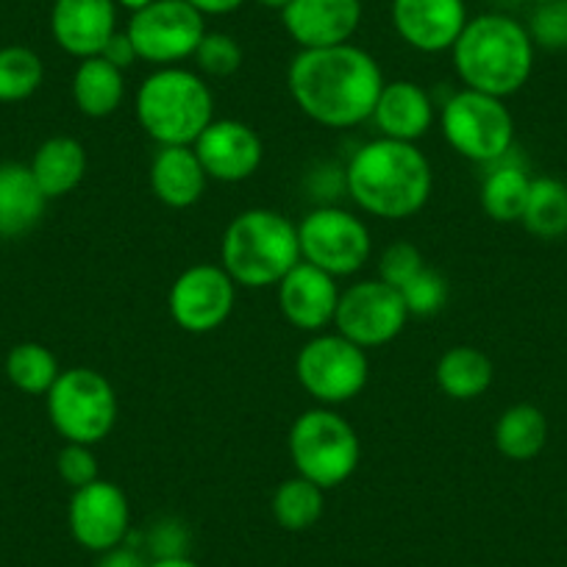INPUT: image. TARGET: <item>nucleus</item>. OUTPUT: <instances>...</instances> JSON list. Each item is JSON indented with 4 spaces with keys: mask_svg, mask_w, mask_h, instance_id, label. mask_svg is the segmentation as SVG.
Segmentation results:
<instances>
[{
    "mask_svg": "<svg viewBox=\"0 0 567 567\" xmlns=\"http://www.w3.org/2000/svg\"><path fill=\"white\" fill-rule=\"evenodd\" d=\"M384 84V73L373 53L353 42L298 51L287 70V86L296 106L326 128H353L368 123Z\"/></svg>",
    "mask_w": 567,
    "mask_h": 567,
    "instance_id": "nucleus-1",
    "label": "nucleus"
},
{
    "mask_svg": "<svg viewBox=\"0 0 567 567\" xmlns=\"http://www.w3.org/2000/svg\"><path fill=\"white\" fill-rule=\"evenodd\" d=\"M346 187L364 215L406 220L432 198V162L414 142L375 136L353 151L346 167Z\"/></svg>",
    "mask_w": 567,
    "mask_h": 567,
    "instance_id": "nucleus-2",
    "label": "nucleus"
},
{
    "mask_svg": "<svg viewBox=\"0 0 567 567\" xmlns=\"http://www.w3.org/2000/svg\"><path fill=\"white\" fill-rule=\"evenodd\" d=\"M534 48L520 20L501 12L467 20L460 40L451 48L454 70L462 86L495 97H512L534 73Z\"/></svg>",
    "mask_w": 567,
    "mask_h": 567,
    "instance_id": "nucleus-3",
    "label": "nucleus"
},
{
    "mask_svg": "<svg viewBox=\"0 0 567 567\" xmlns=\"http://www.w3.org/2000/svg\"><path fill=\"white\" fill-rule=\"evenodd\" d=\"M301 261L298 223L276 209H245L223 231L220 265L243 290L278 287Z\"/></svg>",
    "mask_w": 567,
    "mask_h": 567,
    "instance_id": "nucleus-4",
    "label": "nucleus"
},
{
    "mask_svg": "<svg viewBox=\"0 0 567 567\" xmlns=\"http://www.w3.org/2000/svg\"><path fill=\"white\" fill-rule=\"evenodd\" d=\"M136 123L151 140L165 145H195L215 120V92L195 70L156 68L136 86Z\"/></svg>",
    "mask_w": 567,
    "mask_h": 567,
    "instance_id": "nucleus-5",
    "label": "nucleus"
},
{
    "mask_svg": "<svg viewBox=\"0 0 567 567\" xmlns=\"http://www.w3.org/2000/svg\"><path fill=\"white\" fill-rule=\"evenodd\" d=\"M287 445L298 476L323 489L346 484L362 460L357 429L331 406H315L298 414Z\"/></svg>",
    "mask_w": 567,
    "mask_h": 567,
    "instance_id": "nucleus-6",
    "label": "nucleus"
},
{
    "mask_svg": "<svg viewBox=\"0 0 567 567\" xmlns=\"http://www.w3.org/2000/svg\"><path fill=\"white\" fill-rule=\"evenodd\" d=\"M48 417L64 443L97 445L117 423V392L112 381L92 368L62 370L48 390Z\"/></svg>",
    "mask_w": 567,
    "mask_h": 567,
    "instance_id": "nucleus-7",
    "label": "nucleus"
},
{
    "mask_svg": "<svg viewBox=\"0 0 567 567\" xmlns=\"http://www.w3.org/2000/svg\"><path fill=\"white\" fill-rule=\"evenodd\" d=\"M440 128L451 148L476 165H495L515 151V117L504 97L467 86L445 101Z\"/></svg>",
    "mask_w": 567,
    "mask_h": 567,
    "instance_id": "nucleus-8",
    "label": "nucleus"
},
{
    "mask_svg": "<svg viewBox=\"0 0 567 567\" xmlns=\"http://www.w3.org/2000/svg\"><path fill=\"white\" fill-rule=\"evenodd\" d=\"M296 379L318 406H342L362 395L368 386V351L346 340L340 331H320L309 337L298 351Z\"/></svg>",
    "mask_w": 567,
    "mask_h": 567,
    "instance_id": "nucleus-9",
    "label": "nucleus"
},
{
    "mask_svg": "<svg viewBox=\"0 0 567 567\" xmlns=\"http://www.w3.org/2000/svg\"><path fill=\"white\" fill-rule=\"evenodd\" d=\"M301 259L329 276H357L373 254V237L362 217L342 206H318L298 223Z\"/></svg>",
    "mask_w": 567,
    "mask_h": 567,
    "instance_id": "nucleus-10",
    "label": "nucleus"
},
{
    "mask_svg": "<svg viewBox=\"0 0 567 567\" xmlns=\"http://www.w3.org/2000/svg\"><path fill=\"white\" fill-rule=\"evenodd\" d=\"M125 34L140 62L176 68L195 56L206 34V18L187 0H154L151 7L131 14Z\"/></svg>",
    "mask_w": 567,
    "mask_h": 567,
    "instance_id": "nucleus-11",
    "label": "nucleus"
},
{
    "mask_svg": "<svg viewBox=\"0 0 567 567\" xmlns=\"http://www.w3.org/2000/svg\"><path fill=\"white\" fill-rule=\"evenodd\" d=\"M409 309L401 290L381 278H364L340 292L334 315V331L357 342L364 351L386 346L406 329Z\"/></svg>",
    "mask_w": 567,
    "mask_h": 567,
    "instance_id": "nucleus-12",
    "label": "nucleus"
},
{
    "mask_svg": "<svg viewBox=\"0 0 567 567\" xmlns=\"http://www.w3.org/2000/svg\"><path fill=\"white\" fill-rule=\"evenodd\" d=\"M237 284L223 265L198 261L173 281L167 309L173 323L187 334H212L220 329L237 303Z\"/></svg>",
    "mask_w": 567,
    "mask_h": 567,
    "instance_id": "nucleus-13",
    "label": "nucleus"
},
{
    "mask_svg": "<svg viewBox=\"0 0 567 567\" xmlns=\"http://www.w3.org/2000/svg\"><path fill=\"white\" fill-rule=\"evenodd\" d=\"M70 534L81 548L106 554L131 537V504L123 487L106 478L73 489L68 509Z\"/></svg>",
    "mask_w": 567,
    "mask_h": 567,
    "instance_id": "nucleus-14",
    "label": "nucleus"
},
{
    "mask_svg": "<svg viewBox=\"0 0 567 567\" xmlns=\"http://www.w3.org/2000/svg\"><path fill=\"white\" fill-rule=\"evenodd\" d=\"M193 148L209 182L220 184L248 182L265 162V142L256 134L254 125L231 117L212 120Z\"/></svg>",
    "mask_w": 567,
    "mask_h": 567,
    "instance_id": "nucleus-15",
    "label": "nucleus"
},
{
    "mask_svg": "<svg viewBox=\"0 0 567 567\" xmlns=\"http://www.w3.org/2000/svg\"><path fill=\"white\" fill-rule=\"evenodd\" d=\"M390 20L403 45L417 53H445L467 25L465 0H392Z\"/></svg>",
    "mask_w": 567,
    "mask_h": 567,
    "instance_id": "nucleus-16",
    "label": "nucleus"
},
{
    "mask_svg": "<svg viewBox=\"0 0 567 567\" xmlns=\"http://www.w3.org/2000/svg\"><path fill=\"white\" fill-rule=\"evenodd\" d=\"M278 309L292 329L303 334H320L334 326L340 287L337 278L309 261H298L287 276L278 281Z\"/></svg>",
    "mask_w": 567,
    "mask_h": 567,
    "instance_id": "nucleus-17",
    "label": "nucleus"
},
{
    "mask_svg": "<svg viewBox=\"0 0 567 567\" xmlns=\"http://www.w3.org/2000/svg\"><path fill=\"white\" fill-rule=\"evenodd\" d=\"M362 0H292L281 12L284 31L301 51L348 45L362 25Z\"/></svg>",
    "mask_w": 567,
    "mask_h": 567,
    "instance_id": "nucleus-18",
    "label": "nucleus"
},
{
    "mask_svg": "<svg viewBox=\"0 0 567 567\" xmlns=\"http://www.w3.org/2000/svg\"><path fill=\"white\" fill-rule=\"evenodd\" d=\"M117 0H53L51 37L68 56H101L117 34Z\"/></svg>",
    "mask_w": 567,
    "mask_h": 567,
    "instance_id": "nucleus-19",
    "label": "nucleus"
},
{
    "mask_svg": "<svg viewBox=\"0 0 567 567\" xmlns=\"http://www.w3.org/2000/svg\"><path fill=\"white\" fill-rule=\"evenodd\" d=\"M370 120L379 128V136L417 145L434 125V103L414 81H386Z\"/></svg>",
    "mask_w": 567,
    "mask_h": 567,
    "instance_id": "nucleus-20",
    "label": "nucleus"
},
{
    "mask_svg": "<svg viewBox=\"0 0 567 567\" xmlns=\"http://www.w3.org/2000/svg\"><path fill=\"white\" fill-rule=\"evenodd\" d=\"M148 182L156 200L167 209H189L204 198L209 176L193 145H165L151 162Z\"/></svg>",
    "mask_w": 567,
    "mask_h": 567,
    "instance_id": "nucleus-21",
    "label": "nucleus"
},
{
    "mask_svg": "<svg viewBox=\"0 0 567 567\" xmlns=\"http://www.w3.org/2000/svg\"><path fill=\"white\" fill-rule=\"evenodd\" d=\"M45 193L29 165L20 162L0 165V239H18L34 231L45 215Z\"/></svg>",
    "mask_w": 567,
    "mask_h": 567,
    "instance_id": "nucleus-22",
    "label": "nucleus"
},
{
    "mask_svg": "<svg viewBox=\"0 0 567 567\" xmlns=\"http://www.w3.org/2000/svg\"><path fill=\"white\" fill-rule=\"evenodd\" d=\"M29 167L48 200L64 198L84 182L86 148L75 136H51L34 151Z\"/></svg>",
    "mask_w": 567,
    "mask_h": 567,
    "instance_id": "nucleus-23",
    "label": "nucleus"
},
{
    "mask_svg": "<svg viewBox=\"0 0 567 567\" xmlns=\"http://www.w3.org/2000/svg\"><path fill=\"white\" fill-rule=\"evenodd\" d=\"M73 103L84 117H112L125 101V73L103 56L81 59L73 73Z\"/></svg>",
    "mask_w": 567,
    "mask_h": 567,
    "instance_id": "nucleus-24",
    "label": "nucleus"
},
{
    "mask_svg": "<svg viewBox=\"0 0 567 567\" xmlns=\"http://www.w3.org/2000/svg\"><path fill=\"white\" fill-rule=\"evenodd\" d=\"M434 379L451 401H476L493 386V359L473 346H454L437 359Z\"/></svg>",
    "mask_w": 567,
    "mask_h": 567,
    "instance_id": "nucleus-25",
    "label": "nucleus"
},
{
    "mask_svg": "<svg viewBox=\"0 0 567 567\" xmlns=\"http://www.w3.org/2000/svg\"><path fill=\"white\" fill-rule=\"evenodd\" d=\"M493 440L501 456L512 462H528L543 454L548 443V417L534 403H515L495 420Z\"/></svg>",
    "mask_w": 567,
    "mask_h": 567,
    "instance_id": "nucleus-26",
    "label": "nucleus"
},
{
    "mask_svg": "<svg viewBox=\"0 0 567 567\" xmlns=\"http://www.w3.org/2000/svg\"><path fill=\"white\" fill-rule=\"evenodd\" d=\"M509 156L489 165V173L482 182V209L495 223H520L534 182L526 167L512 162Z\"/></svg>",
    "mask_w": 567,
    "mask_h": 567,
    "instance_id": "nucleus-27",
    "label": "nucleus"
},
{
    "mask_svg": "<svg viewBox=\"0 0 567 567\" xmlns=\"http://www.w3.org/2000/svg\"><path fill=\"white\" fill-rule=\"evenodd\" d=\"M270 509L272 520L284 532H307V528H312L323 517L326 489L296 473L292 478H284L278 484L276 493H272Z\"/></svg>",
    "mask_w": 567,
    "mask_h": 567,
    "instance_id": "nucleus-28",
    "label": "nucleus"
},
{
    "mask_svg": "<svg viewBox=\"0 0 567 567\" xmlns=\"http://www.w3.org/2000/svg\"><path fill=\"white\" fill-rule=\"evenodd\" d=\"M520 223L537 239L567 237V184L548 176L534 178Z\"/></svg>",
    "mask_w": 567,
    "mask_h": 567,
    "instance_id": "nucleus-29",
    "label": "nucleus"
},
{
    "mask_svg": "<svg viewBox=\"0 0 567 567\" xmlns=\"http://www.w3.org/2000/svg\"><path fill=\"white\" fill-rule=\"evenodd\" d=\"M3 370H7L9 384L25 395H48V390L62 375L56 353L42 342H18L7 353Z\"/></svg>",
    "mask_w": 567,
    "mask_h": 567,
    "instance_id": "nucleus-30",
    "label": "nucleus"
},
{
    "mask_svg": "<svg viewBox=\"0 0 567 567\" xmlns=\"http://www.w3.org/2000/svg\"><path fill=\"white\" fill-rule=\"evenodd\" d=\"M45 81L40 53L25 45L0 48V103H20Z\"/></svg>",
    "mask_w": 567,
    "mask_h": 567,
    "instance_id": "nucleus-31",
    "label": "nucleus"
},
{
    "mask_svg": "<svg viewBox=\"0 0 567 567\" xmlns=\"http://www.w3.org/2000/svg\"><path fill=\"white\" fill-rule=\"evenodd\" d=\"M243 45L226 31H206L195 51V68L209 79H231L243 68Z\"/></svg>",
    "mask_w": 567,
    "mask_h": 567,
    "instance_id": "nucleus-32",
    "label": "nucleus"
},
{
    "mask_svg": "<svg viewBox=\"0 0 567 567\" xmlns=\"http://www.w3.org/2000/svg\"><path fill=\"white\" fill-rule=\"evenodd\" d=\"M403 303L409 309V318H432L440 309H445L449 303V278L443 272L432 270V267H423L412 281L401 290Z\"/></svg>",
    "mask_w": 567,
    "mask_h": 567,
    "instance_id": "nucleus-33",
    "label": "nucleus"
},
{
    "mask_svg": "<svg viewBox=\"0 0 567 567\" xmlns=\"http://www.w3.org/2000/svg\"><path fill=\"white\" fill-rule=\"evenodd\" d=\"M526 29L534 48L567 51V0H550V3L534 7Z\"/></svg>",
    "mask_w": 567,
    "mask_h": 567,
    "instance_id": "nucleus-34",
    "label": "nucleus"
},
{
    "mask_svg": "<svg viewBox=\"0 0 567 567\" xmlns=\"http://www.w3.org/2000/svg\"><path fill=\"white\" fill-rule=\"evenodd\" d=\"M423 267V254L412 243H392L379 256V278L395 290H403Z\"/></svg>",
    "mask_w": 567,
    "mask_h": 567,
    "instance_id": "nucleus-35",
    "label": "nucleus"
},
{
    "mask_svg": "<svg viewBox=\"0 0 567 567\" xmlns=\"http://www.w3.org/2000/svg\"><path fill=\"white\" fill-rule=\"evenodd\" d=\"M56 473L70 489H81L86 484L97 482V456L92 445L81 443H64L62 451L56 454Z\"/></svg>",
    "mask_w": 567,
    "mask_h": 567,
    "instance_id": "nucleus-36",
    "label": "nucleus"
},
{
    "mask_svg": "<svg viewBox=\"0 0 567 567\" xmlns=\"http://www.w3.org/2000/svg\"><path fill=\"white\" fill-rule=\"evenodd\" d=\"M187 528L178 520H162L148 532V550L154 559L187 556Z\"/></svg>",
    "mask_w": 567,
    "mask_h": 567,
    "instance_id": "nucleus-37",
    "label": "nucleus"
},
{
    "mask_svg": "<svg viewBox=\"0 0 567 567\" xmlns=\"http://www.w3.org/2000/svg\"><path fill=\"white\" fill-rule=\"evenodd\" d=\"M101 56L106 59V62H112L114 68L123 70V73L128 68H134L136 62H140V56H136L134 45H131V40H128V34H125V31H117V34L109 40V45L103 48Z\"/></svg>",
    "mask_w": 567,
    "mask_h": 567,
    "instance_id": "nucleus-38",
    "label": "nucleus"
},
{
    "mask_svg": "<svg viewBox=\"0 0 567 567\" xmlns=\"http://www.w3.org/2000/svg\"><path fill=\"white\" fill-rule=\"evenodd\" d=\"M148 565H151V559L142 554L140 548L123 543V545H117V548L101 554V559H97L95 567H148Z\"/></svg>",
    "mask_w": 567,
    "mask_h": 567,
    "instance_id": "nucleus-39",
    "label": "nucleus"
},
{
    "mask_svg": "<svg viewBox=\"0 0 567 567\" xmlns=\"http://www.w3.org/2000/svg\"><path fill=\"white\" fill-rule=\"evenodd\" d=\"M187 3L204 18H226V14L239 12L248 0H187Z\"/></svg>",
    "mask_w": 567,
    "mask_h": 567,
    "instance_id": "nucleus-40",
    "label": "nucleus"
},
{
    "mask_svg": "<svg viewBox=\"0 0 567 567\" xmlns=\"http://www.w3.org/2000/svg\"><path fill=\"white\" fill-rule=\"evenodd\" d=\"M148 567H200L189 556H171V559H151Z\"/></svg>",
    "mask_w": 567,
    "mask_h": 567,
    "instance_id": "nucleus-41",
    "label": "nucleus"
},
{
    "mask_svg": "<svg viewBox=\"0 0 567 567\" xmlns=\"http://www.w3.org/2000/svg\"><path fill=\"white\" fill-rule=\"evenodd\" d=\"M151 3H154V0H117V7L125 9V12H128V14L140 12V9L151 7Z\"/></svg>",
    "mask_w": 567,
    "mask_h": 567,
    "instance_id": "nucleus-42",
    "label": "nucleus"
},
{
    "mask_svg": "<svg viewBox=\"0 0 567 567\" xmlns=\"http://www.w3.org/2000/svg\"><path fill=\"white\" fill-rule=\"evenodd\" d=\"M256 3L265 9H270V12H284V9L290 7L292 0H256Z\"/></svg>",
    "mask_w": 567,
    "mask_h": 567,
    "instance_id": "nucleus-43",
    "label": "nucleus"
},
{
    "mask_svg": "<svg viewBox=\"0 0 567 567\" xmlns=\"http://www.w3.org/2000/svg\"><path fill=\"white\" fill-rule=\"evenodd\" d=\"M526 3H532V7H539V3H550V0H526Z\"/></svg>",
    "mask_w": 567,
    "mask_h": 567,
    "instance_id": "nucleus-44",
    "label": "nucleus"
}]
</instances>
